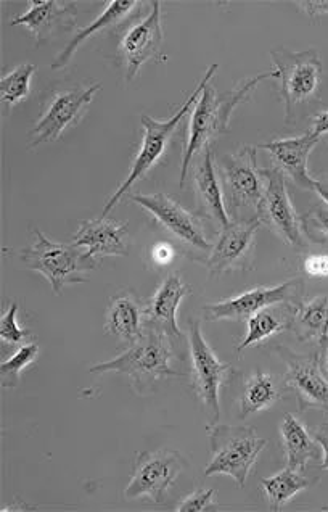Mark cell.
I'll return each instance as SVG.
<instances>
[{
    "instance_id": "5",
    "label": "cell",
    "mask_w": 328,
    "mask_h": 512,
    "mask_svg": "<svg viewBox=\"0 0 328 512\" xmlns=\"http://www.w3.org/2000/svg\"><path fill=\"white\" fill-rule=\"evenodd\" d=\"M34 244L21 250L23 265L46 277L55 295H60L66 285L82 284L89 273L99 266V261L87 258L82 248L71 244H58L47 239L39 229L33 231Z\"/></svg>"
},
{
    "instance_id": "23",
    "label": "cell",
    "mask_w": 328,
    "mask_h": 512,
    "mask_svg": "<svg viewBox=\"0 0 328 512\" xmlns=\"http://www.w3.org/2000/svg\"><path fill=\"white\" fill-rule=\"evenodd\" d=\"M142 7V2H129V0H115V2H108L107 9L103 10L97 20L92 21L91 25H87L86 28L79 29L78 33L74 34L73 39L68 42V46L55 57L52 62V70H63V68L70 65L73 60L74 54L78 52L79 47L95 36L97 33H103L107 29L118 26L119 23L128 20L132 17L137 10Z\"/></svg>"
},
{
    "instance_id": "24",
    "label": "cell",
    "mask_w": 328,
    "mask_h": 512,
    "mask_svg": "<svg viewBox=\"0 0 328 512\" xmlns=\"http://www.w3.org/2000/svg\"><path fill=\"white\" fill-rule=\"evenodd\" d=\"M290 331L301 342H316L319 345L317 353H322L328 343L327 295L301 300L295 305Z\"/></svg>"
},
{
    "instance_id": "39",
    "label": "cell",
    "mask_w": 328,
    "mask_h": 512,
    "mask_svg": "<svg viewBox=\"0 0 328 512\" xmlns=\"http://www.w3.org/2000/svg\"><path fill=\"white\" fill-rule=\"evenodd\" d=\"M314 192L320 195V199L324 200L325 205L328 207V179H316V189Z\"/></svg>"
},
{
    "instance_id": "41",
    "label": "cell",
    "mask_w": 328,
    "mask_h": 512,
    "mask_svg": "<svg viewBox=\"0 0 328 512\" xmlns=\"http://www.w3.org/2000/svg\"><path fill=\"white\" fill-rule=\"evenodd\" d=\"M324 511H328V506H327V508H324Z\"/></svg>"
},
{
    "instance_id": "10",
    "label": "cell",
    "mask_w": 328,
    "mask_h": 512,
    "mask_svg": "<svg viewBox=\"0 0 328 512\" xmlns=\"http://www.w3.org/2000/svg\"><path fill=\"white\" fill-rule=\"evenodd\" d=\"M187 466L189 463L176 450L160 448L140 451L128 487L124 488V498H148L153 503H163L169 488L173 487L177 477L187 469Z\"/></svg>"
},
{
    "instance_id": "38",
    "label": "cell",
    "mask_w": 328,
    "mask_h": 512,
    "mask_svg": "<svg viewBox=\"0 0 328 512\" xmlns=\"http://www.w3.org/2000/svg\"><path fill=\"white\" fill-rule=\"evenodd\" d=\"M311 131L319 137L328 134V110L317 113V115L314 116V123H312Z\"/></svg>"
},
{
    "instance_id": "29",
    "label": "cell",
    "mask_w": 328,
    "mask_h": 512,
    "mask_svg": "<svg viewBox=\"0 0 328 512\" xmlns=\"http://www.w3.org/2000/svg\"><path fill=\"white\" fill-rule=\"evenodd\" d=\"M33 63H21L0 79V99L5 107L13 108L28 97L31 78L36 73Z\"/></svg>"
},
{
    "instance_id": "2",
    "label": "cell",
    "mask_w": 328,
    "mask_h": 512,
    "mask_svg": "<svg viewBox=\"0 0 328 512\" xmlns=\"http://www.w3.org/2000/svg\"><path fill=\"white\" fill-rule=\"evenodd\" d=\"M218 68V63H213V65L206 70L200 83L195 87V91L190 94L189 99L185 100L184 105L177 110L176 115L171 116L169 120L158 121L155 120L153 116L142 115V118H140V123H142V128H144L142 145H140L139 152H137L136 158H134V162H132L128 178L124 179L123 184L116 189L115 194L111 195L108 202L105 203L102 216H107L108 213L121 202L124 195H128L129 190L136 186L140 179H144L145 176L163 160L164 155L168 152V147L169 144H171L174 133H176L177 128L181 126L185 116L192 112L193 105L197 102L203 89L210 84Z\"/></svg>"
},
{
    "instance_id": "30",
    "label": "cell",
    "mask_w": 328,
    "mask_h": 512,
    "mask_svg": "<svg viewBox=\"0 0 328 512\" xmlns=\"http://www.w3.org/2000/svg\"><path fill=\"white\" fill-rule=\"evenodd\" d=\"M39 351L41 350L36 343H25L10 356L9 360L0 363V382L4 389H15L20 384L21 374L31 364L36 363Z\"/></svg>"
},
{
    "instance_id": "1",
    "label": "cell",
    "mask_w": 328,
    "mask_h": 512,
    "mask_svg": "<svg viewBox=\"0 0 328 512\" xmlns=\"http://www.w3.org/2000/svg\"><path fill=\"white\" fill-rule=\"evenodd\" d=\"M277 78L275 71H267L261 75L243 79L229 92L214 91L208 86L203 89L197 102L190 112L189 131L182 152L181 187H184L193 158L198 157L208 145H213L219 136L229 131L230 118L234 115L238 105L250 99L251 92H255L259 84L266 79Z\"/></svg>"
},
{
    "instance_id": "36",
    "label": "cell",
    "mask_w": 328,
    "mask_h": 512,
    "mask_svg": "<svg viewBox=\"0 0 328 512\" xmlns=\"http://www.w3.org/2000/svg\"><path fill=\"white\" fill-rule=\"evenodd\" d=\"M314 438H316L317 443L322 448V453H324V459H322L319 467L322 471H328V422H324V424H320L319 427L314 429Z\"/></svg>"
},
{
    "instance_id": "4",
    "label": "cell",
    "mask_w": 328,
    "mask_h": 512,
    "mask_svg": "<svg viewBox=\"0 0 328 512\" xmlns=\"http://www.w3.org/2000/svg\"><path fill=\"white\" fill-rule=\"evenodd\" d=\"M275 75L280 81V99L285 108V123L296 124L306 107L316 100L324 76V67L317 50H271Z\"/></svg>"
},
{
    "instance_id": "16",
    "label": "cell",
    "mask_w": 328,
    "mask_h": 512,
    "mask_svg": "<svg viewBox=\"0 0 328 512\" xmlns=\"http://www.w3.org/2000/svg\"><path fill=\"white\" fill-rule=\"evenodd\" d=\"M152 10L144 20L124 33L119 52L123 55L126 81L131 83L145 63L158 57L163 49L164 33L161 20V2H152Z\"/></svg>"
},
{
    "instance_id": "22",
    "label": "cell",
    "mask_w": 328,
    "mask_h": 512,
    "mask_svg": "<svg viewBox=\"0 0 328 512\" xmlns=\"http://www.w3.org/2000/svg\"><path fill=\"white\" fill-rule=\"evenodd\" d=\"M147 305L131 292L111 297L105 316V332L126 345H132L144 334L147 326Z\"/></svg>"
},
{
    "instance_id": "21",
    "label": "cell",
    "mask_w": 328,
    "mask_h": 512,
    "mask_svg": "<svg viewBox=\"0 0 328 512\" xmlns=\"http://www.w3.org/2000/svg\"><path fill=\"white\" fill-rule=\"evenodd\" d=\"M192 292V287L182 281L179 274H169L158 287L147 305L148 324L163 332L171 342L182 340V331L177 324V311L182 300Z\"/></svg>"
},
{
    "instance_id": "11",
    "label": "cell",
    "mask_w": 328,
    "mask_h": 512,
    "mask_svg": "<svg viewBox=\"0 0 328 512\" xmlns=\"http://www.w3.org/2000/svg\"><path fill=\"white\" fill-rule=\"evenodd\" d=\"M264 179V197L259 210V221L266 224L275 236L295 250L309 247L304 236L303 223L288 195L285 174L279 168H261Z\"/></svg>"
},
{
    "instance_id": "20",
    "label": "cell",
    "mask_w": 328,
    "mask_h": 512,
    "mask_svg": "<svg viewBox=\"0 0 328 512\" xmlns=\"http://www.w3.org/2000/svg\"><path fill=\"white\" fill-rule=\"evenodd\" d=\"M320 137L312 133L301 134L298 137H288V139H275V141L259 144L258 149L267 150L275 160V165L296 182L298 186L306 190L316 189V179L311 178L308 171L309 157Z\"/></svg>"
},
{
    "instance_id": "6",
    "label": "cell",
    "mask_w": 328,
    "mask_h": 512,
    "mask_svg": "<svg viewBox=\"0 0 328 512\" xmlns=\"http://www.w3.org/2000/svg\"><path fill=\"white\" fill-rule=\"evenodd\" d=\"M210 430L211 459L205 475H229L243 488L259 455L266 448V438L259 437L255 427L216 424Z\"/></svg>"
},
{
    "instance_id": "13",
    "label": "cell",
    "mask_w": 328,
    "mask_h": 512,
    "mask_svg": "<svg viewBox=\"0 0 328 512\" xmlns=\"http://www.w3.org/2000/svg\"><path fill=\"white\" fill-rule=\"evenodd\" d=\"M100 89L102 84H92L55 94L34 124L33 131L29 133V149L55 142L66 129L76 126L82 116L86 115L87 108L91 107L92 100Z\"/></svg>"
},
{
    "instance_id": "37",
    "label": "cell",
    "mask_w": 328,
    "mask_h": 512,
    "mask_svg": "<svg viewBox=\"0 0 328 512\" xmlns=\"http://www.w3.org/2000/svg\"><path fill=\"white\" fill-rule=\"evenodd\" d=\"M296 5L303 10L311 20H319L322 15H328V0L325 2H296Z\"/></svg>"
},
{
    "instance_id": "7",
    "label": "cell",
    "mask_w": 328,
    "mask_h": 512,
    "mask_svg": "<svg viewBox=\"0 0 328 512\" xmlns=\"http://www.w3.org/2000/svg\"><path fill=\"white\" fill-rule=\"evenodd\" d=\"M258 147L246 145L222 160L221 173L229 200V216L235 221L259 219L264 197V179L258 166Z\"/></svg>"
},
{
    "instance_id": "15",
    "label": "cell",
    "mask_w": 328,
    "mask_h": 512,
    "mask_svg": "<svg viewBox=\"0 0 328 512\" xmlns=\"http://www.w3.org/2000/svg\"><path fill=\"white\" fill-rule=\"evenodd\" d=\"M277 353L287 364L285 385L295 393L298 409H328V379L319 353L300 355L285 345H279Z\"/></svg>"
},
{
    "instance_id": "18",
    "label": "cell",
    "mask_w": 328,
    "mask_h": 512,
    "mask_svg": "<svg viewBox=\"0 0 328 512\" xmlns=\"http://www.w3.org/2000/svg\"><path fill=\"white\" fill-rule=\"evenodd\" d=\"M73 244L82 248L87 258L99 263L103 256H128L129 223H119L107 216L84 219L74 234Z\"/></svg>"
},
{
    "instance_id": "14",
    "label": "cell",
    "mask_w": 328,
    "mask_h": 512,
    "mask_svg": "<svg viewBox=\"0 0 328 512\" xmlns=\"http://www.w3.org/2000/svg\"><path fill=\"white\" fill-rule=\"evenodd\" d=\"M261 228L259 219L235 221L230 219L219 231L218 242L213 245L205 265L211 276H222L232 271H250L255 263L256 234Z\"/></svg>"
},
{
    "instance_id": "19",
    "label": "cell",
    "mask_w": 328,
    "mask_h": 512,
    "mask_svg": "<svg viewBox=\"0 0 328 512\" xmlns=\"http://www.w3.org/2000/svg\"><path fill=\"white\" fill-rule=\"evenodd\" d=\"M193 184L197 197L198 215L208 219L218 231L230 223L229 211L224 202V189L219 182L218 171L213 160V147L208 145L198 155L197 166L193 170Z\"/></svg>"
},
{
    "instance_id": "28",
    "label": "cell",
    "mask_w": 328,
    "mask_h": 512,
    "mask_svg": "<svg viewBox=\"0 0 328 512\" xmlns=\"http://www.w3.org/2000/svg\"><path fill=\"white\" fill-rule=\"evenodd\" d=\"M311 485L312 480H309L306 475L288 466L279 474L261 480V490L266 496L271 511H282L283 506L292 500L293 496L308 490Z\"/></svg>"
},
{
    "instance_id": "9",
    "label": "cell",
    "mask_w": 328,
    "mask_h": 512,
    "mask_svg": "<svg viewBox=\"0 0 328 512\" xmlns=\"http://www.w3.org/2000/svg\"><path fill=\"white\" fill-rule=\"evenodd\" d=\"M190 363H192L193 392L208 414L210 426H216L221 419V390L232 376V366L219 360L210 343L206 342L198 321H190L189 327Z\"/></svg>"
},
{
    "instance_id": "25",
    "label": "cell",
    "mask_w": 328,
    "mask_h": 512,
    "mask_svg": "<svg viewBox=\"0 0 328 512\" xmlns=\"http://www.w3.org/2000/svg\"><path fill=\"white\" fill-rule=\"evenodd\" d=\"M280 435L288 467L303 472L304 467L319 458L316 438L309 434L303 422L298 421L293 414L283 416Z\"/></svg>"
},
{
    "instance_id": "12",
    "label": "cell",
    "mask_w": 328,
    "mask_h": 512,
    "mask_svg": "<svg viewBox=\"0 0 328 512\" xmlns=\"http://www.w3.org/2000/svg\"><path fill=\"white\" fill-rule=\"evenodd\" d=\"M304 281L295 277L274 287H255L237 297L203 306L208 321H248L259 310L275 305H298L303 300Z\"/></svg>"
},
{
    "instance_id": "33",
    "label": "cell",
    "mask_w": 328,
    "mask_h": 512,
    "mask_svg": "<svg viewBox=\"0 0 328 512\" xmlns=\"http://www.w3.org/2000/svg\"><path fill=\"white\" fill-rule=\"evenodd\" d=\"M216 496L218 492L213 488H201L192 495L187 496L184 500L176 506L177 512H201L213 506L216 503Z\"/></svg>"
},
{
    "instance_id": "35",
    "label": "cell",
    "mask_w": 328,
    "mask_h": 512,
    "mask_svg": "<svg viewBox=\"0 0 328 512\" xmlns=\"http://www.w3.org/2000/svg\"><path fill=\"white\" fill-rule=\"evenodd\" d=\"M304 273L316 279L328 277V255H308L303 261Z\"/></svg>"
},
{
    "instance_id": "27",
    "label": "cell",
    "mask_w": 328,
    "mask_h": 512,
    "mask_svg": "<svg viewBox=\"0 0 328 512\" xmlns=\"http://www.w3.org/2000/svg\"><path fill=\"white\" fill-rule=\"evenodd\" d=\"M280 398H282V392L275 384L271 374L256 371L250 379L246 380L242 401H240V419L245 421V419L258 414L259 411L271 408Z\"/></svg>"
},
{
    "instance_id": "34",
    "label": "cell",
    "mask_w": 328,
    "mask_h": 512,
    "mask_svg": "<svg viewBox=\"0 0 328 512\" xmlns=\"http://www.w3.org/2000/svg\"><path fill=\"white\" fill-rule=\"evenodd\" d=\"M177 255V248L169 242H156L152 248H150V260L153 265L158 266H169L173 263L174 258Z\"/></svg>"
},
{
    "instance_id": "17",
    "label": "cell",
    "mask_w": 328,
    "mask_h": 512,
    "mask_svg": "<svg viewBox=\"0 0 328 512\" xmlns=\"http://www.w3.org/2000/svg\"><path fill=\"white\" fill-rule=\"evenodd\" d=\"M78 2L73 0H36L29 2V9L23 15L13 18L12 26H25L31 31L36 46L49 42L58 33H68L76 28Z\"/></svg>"
},
{
    "instance_id": "31",
    "label": "cell",
    "mask_w": 328,
    "mask_h": 512,
    "mask_svg": "<svg viewBox=\"0 0 328 512\" xmlns=\"http://www.w3.org/2000/svg\"><path fill=\"white\" fill-rule=\"evenodd\" d=\"M304 236L317 244L328 245V207L317 203L301 218Z\"/></svg>"
},
{
    "instance_id": "3",
    "label": "cell",
    "mask_w": 328,
    "mask_h": 512,
    "mask_svg": "<svg viewBox=\"0 0 328 512\" xmlns=\"http://www.w3.org/2000/svg\"><path fill=\"white\" fill-rule=\"evenodd\" d=\"M174 343L158 331L152 324L145 326L144 334L136 343L129 345L121 355L105 363L95 364L89 369L92 374H105L116 372L128 376L131 384L137 387V392L145 393L156 380L168 379V377H184L182 372L171 368V358L176 353L173 350Z\"/></svg>"
},
{
    "instance_id": "8",
    "label": "cell",
    "mask_w": 328,
    "mask_h": 512,
    "mask_svg": "<svg viewBox=\"0 0 328 512\" xmlns=\"http://www.w3.org/2000/svg\"><path fill=\"white\" fill-rule=\"evenodd\" d=\"M131 200L144 208L156 224H160L164 231H168L179 242V250L192 258L205 256L206 263L213 244L206 237L205 226L198 213L185 210L181 203L166 192L136 194L132 195Z\"/></svg>"
},
{
    "instance_id": "32",
    "label": "cell",
    "mask_w": 328,
    "mask_h": 512,
    "mask_svg": "<svg viewBox=\"0 0 328 512\" xmlns=\"http://www.w3.org/2000/svg\"><path fill=\"white\" fill-rule=\"evenodd\" d=\"M17 313L18 305L12 303L9 310L5 311L0 318V339L7 345H25L26 340L33 337L31 332L18 326Z\"/></svg>"
},
{
    "instance_id": "40",
    "label": "cell",
    "mask_w": 328,
    "mask_h": 512,
    "mask_svg": "<svg viewBox=\"0 0 328 512\" xmlns=\"http://www.w3.org/2000/svg\"><path fill=\"white\" fill-rule=\"evenodd\" d=\"M320 356V364H322V369H324L325 376H327L328 379V343L327 347L324 348V351L322 353H319Z\"/></svg>"
},
{
    "instance_id": "26",
    "label": "cell",
    "mask_w": 328,
    "mask_h": 512,
    "mask_svg": "<svg viewBox=\"0 0 328 512\" xmlns=\"http://www.w3.org/2000/svg\"><path fill=\"white\" fill-rule=\"evenodd\" d=\"M293 308L295 305L269 306L250 316L246 321L248 331L243 342L238 345L237 353H242L246 348L255 347L258 343L271 339L280 332L290 331Z\"/></svg>"
}]
</instances>
